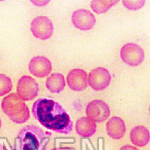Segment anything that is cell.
Wrapping results in <instances>:
<instances>
[{
	"mask_svg": "<svg viewBox=\"0 0 150 150\" xmlns=\"http://www.w3.org/2000/svg\"><path fill=\"white\" fill-rule=\"evenodd\" d=\"M32 112L36 120L47 129L68 134L73 129V122L58 102L49 98H39L33 104Z\"/></svg>",
	"mask_w": 150,
	"mask_h": 150,
	"instance_id": "6da1fadb",
	"label": "cell"
},
{
	"mask_svg": "<svg viewBox=\"0 0 150 150\" xmlns=\"http://www.w3.org/2000/svg\"><path fill=\"white\" fill-rule=\"evenodd\" d=\"M50 136L51 134L39 127L33 125H26L18 134L21 150H46Z\"/></svg>",
	"mask_w": 150,
	"mask_h": 150,
	"instance_id": "7a4b0ae2",
	"label": "cell"
},
{
	"mask_svg": "<svg viewBox=\"0 0 150 150\" xmlns=\"http://www.w3.org/2000/svg\"><path fill=\"white\" fill-rule=\"evenodd\" d=\"M2 109L12 122L23 124L30 117L29 109L26 104L17 93L9 94L2 101Z\"/></svg>",
	"mask_w": 150,
	"mask_h": 150,
	"instance_id": "3957f363",
	"label": "cell"
},
{
	"mask_svg": "<svg viewBox=\"0 0 150 150\" xmlns=\"http://www.w3.org/2000/svg\"><path fill=\"white\" fill-rule=\"evenodd\" d=\"M120 56L125 63L132 67L138 66L145 58L143 50L134 43L125 45L120 50Z\"/></svg>",
	"mask_w": 150,
	"mask_h": 150,
	"instance_id": "277c9868",
	"label": "cell"
},
{
	"mask_svg": "<svg viewBox=\"0 0 150 150\" xmlns=\"http://www.w3.org/2000/svg\"><path fill=\"white\" fill-rule=\"evenodd\" d=\"M39 87L34 78L30 76H23L18 80L17 94L24 101H29L35 98L38 94Z\"/></svg>",
	"mask_w": 150,
	"mask_h": 150,
	"instance_id": "5b68a950",
	"label": "cell"
},
{
	"mask_svg": "<svg viewBox=\"0 0 150 150\" xmlns=\"http://www.w3.org/2000/svg\"><path fill=\"white\" fill-rule=\"evenodd\" d=\"M87 117L95 122H103L110 116L108 104L101 100H94L88 104L86 108Z\"/></svg>",
	"mask_w": 150,
	"mask_h": 150,
	"instance_id": "8992f818",
	"label": "cell"
},
{
	"mask_svg": "<svg viewBox=\"0 0 150 150\" xmlns=\"http://www.w3.org/2000/svg\"><path fill=\"white\" fill-rule=\"evenodd\" d=\"M53 29V23L45 16L35 17L31 23V31L33 35L41 40H47L51 37Z\"/></svg>",
	"mask_w": 150,
	"mask_h": 150,
	"instance_id": "52a82bcc",
	"label": "cell"
},
{
	"mask_svg": "<svg viewBox=\"0 0 150 150\" xmlns=\"http://www.w3.org/2000/svg\"><path fill=\"white\" fill-rule=\"evenodd\" d=\"M111 75L106 68L102 67L94 68L90 71L88 77V84L96 91L105 89L110 85Z\"/></svg>",
	"mask_w": 150,
	"mask_h": 150,
	"instance_id": "ba28073f",
	"label": "cell"
},
{
	"mask_svg": "<svg viewBox=\"0 0 150 150\" xmlns=\"http://www.w3.org/2000/svg\"><path fill=\"white\" fill-rule=\"evenodd\" d=\"M71 22L74 26L80 30L89 31L95 26L96 19L89 11L79 9L72 14Z\"/></svg>",
	"mask_w": 150,
	"mask_h": 150,
	"instance_id": "9c48e42d",
	"label": "cell"
},
{
	"mask_svg": "<svg viewBox=\"0 0 150 150\" xmlns=\"http://www.w3.org/2000/svg\"><path fill=\"white\" fill-rule=\"evenodd\" d=\"M29 70L33 76L42 78L51 73L52 64L45 56H38L32 59L30 61L29 64Z\"/></svg>",
	"mask_w": 150,
	"mask_h": 150,
	"instance_id": "30bf717a",
	"label": "cell"
},
{
	"mask_svg": "<svg viewBox=\"0 0 150 150\" xmlns=\"http://www.w3.org/2000/svg\"><path fill=\"white\" fill-rule=\"evenodd\" d=\"M67 83L71 89L76 92H81L88 86V75L85 71L80 68H74L67 76Z\"/></svg>",
	"mask_w": 150,
	"mask_h": 150,
	"instance_id": "8fae6325",
	"label": "cell"
},
{
	"mask_svg": "<svg viewBox=\"0 0 150 150\" xmlns=\"http://www.w3.org/2000/svg\"><path fill=\"white\" fill-rule=\"evenodd\" d=\"M106 130L108 136L114 140H120L126 131V126L122 119L119 116L110 118L106 125Z\"/></svg>",
	"mask_w": 150,
	"mask_h": 150,
	"instance_id": "7c38bea8",
	"label": "cell"
},
{
	"mask_svg": "<svg viewBox=\"0 0 150 150\" xmlns=\"http://www.w3.org/2000/svg\"><path fill=\"white\" fill-rule=\"evenodd\" d=\"M130 139L134 145L139 147L145 146L149 142V131L143 125L136 126L131 130L130 133Z\"/></svg>",
	"mask_w": 150,
	"mask_h": 150,
	"instance_id": "4fadbf2b",
	"label": "cell"
},
{
	"mask_svg": "<svg viewBox=\"0 0 150 150\" xmlns=\"http://www.w3.org/2000/svg\"><path fill=\"white\" fill-rule=\"evenodd\" d=\"M97 125L95 122L87 117L79 119L76 122L75 130L78 135L83 137H89L96 133Z\"/></svg>",
	"mask_w": 150,
	"mask_h": 150,
	"instance_id": "5bb4252c",
	"label": "cell"
},
{
	"mask_svg": "<svg viewBox=\"0 0 150 150\" xmlns=\"http://www.w3.org/2000/svg\"><path fill=\"white\" fill-rule=\"evenodd\" d=\"M46 86L50 92L59 93L65 89V79L62 74H52L46 80Z\"/></svg>",
	"mask_w": 150,
	"mask_h": 150,
	"instance_id": "9a60e30c",
	"label": "cell"
},
{
	"mask_svg": "<svg viewBox=\"0 0 150 150\" xmlns=\"http://www.w3.org/2000/svg\"><path fill=\"white\" fill-rule=\"evenodd\" d=\"M118 0H93L91 2V8L93 10L94 12H96V14H101L106 13L110 8L118 3Z\"/></svg>",
	"mask_w": 150,
	"mask_h": 150,
	"instance_id": "2e32d148",
	"label": "cell"
},
{
	"mask_svg": "<svg viewBox=\"0 0 150 150\" xmlns=\"http://www.w3.org/2000/svg\"><path fill=\"white\" fill-rule=\"evenodd\" d=\"M13 84L10 77L4 74H0V96H4L12 90Z\"/></svg>",
	"mask_w": 150,
	"mask_h": 150,
	"instance_id": "e0dca14e",
	"label": "cell"
},
{
	"mask_svg": "<svg viewBox=\"0 0 150 150\" xmlns=\"http://www.w3.org/2000/svg\"><path fill=\"white\" fill-rule=\"evenodd\" d=\"M124 6L130 10H138L145 4V1H122Z\"/></svg>",
	"mask_w": 150,
	"mask_h": 150,
	"instance_id": "ac0fdd59",
	"label": "cell"
},
{
	"mask_svg": "<svg viewBox=\"0 0 150 150\" xmlns=\"http://www.w3.org/2000/svg\"><path fill=\"white\" fill-rule=\"evenodd\" d=\"M120 150H139V149L137 148H136V147L133 146L126 145L122 147Z\"/></svg>",
	"mask_w": 150,
	"mask_h": 150,
	"instance_id": "d6986e66",
	"label": "cell"
},
{
	"mask_svg": "<svg viewBox=\"0 0 150 150\" xmlns=\"http://www.w3.org/2000/svg\"><path fill=\"white\" fill-rule=\"evenodd\" d=\"M52 150H75L72 147H59V148L53 149Z\"/></svg>",
	"mask_w": 150,
	"mask_h": 150,
	"instance_id": "ffe728a7",
	"label": "cell"
},
{
	"mask_svg": "<svg viewBox=\"0 0 150 150\" xmlns=\"http://www.w3.org/2000/svg\"><path fill=\"white\" fill-rule=\"evenodd\" d=\"M0 150H7V149L5 148V146L3 145V144L0 143Z\"/></svg>",
	"mask_w": 150,
	"mask_h": 150,
	"instance_id": "44dd1931",
	"label": "cell"
},
{
	"mask_svg": "<svg viewBox=\"0 0 150 150\" xmlns=\"http://www.w3.org/2000/svg\"><path fill=\"white\" fill-rule=\"evenodd\" d=\"M1 127H2V120L0 119V128H1Z\"/></svg>",
	"mask_w": 150,
	"mask_h": 150,
	"instance_id": "7402d4cb",
	"label": "cell"
}]
</instances>
